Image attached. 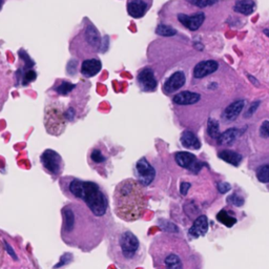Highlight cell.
<instances>
[{"instance_id":"20","label":"cell","mask_w":269,"mask_h":269,"mask_svg":"<svg viewBox=\"0 0 269 269\" xmlns=\"http://www.w3.org/2000/svg\"><path fill=\"white\" fill-rule=\"evenodd\" d=\"M85 38L87 41L94 48H99L101 44V38L99 35V32L96 30L93 24H90L85 30Z\"/></svg>"},{"instance_id":"2","label":"cell","mask_w":269,"mask_h":269,"mask_svg":"<svg viewBox=\"0 0 269 269\" xmlns=\"http://www.w3.org/2000/svg\"><path fill=\"white\" fill-rule=\"evenodd\" d=\"M114 211L119 219L134 222L141 219L147 208V199L142 185L134 179H126L114 192Z\"/></svg>"},{"instance_id":"27","label":"cell","mask_w":269,"mask_h":269,"mask_svg":"<svg viewBox=\"0 0 269 269\" xmlns=\"http://www.w3.org/2000/svg\"><path fill=\"white\" fill-rule=\"evenodd\" d=\"M75 87H76L75 84H72L70 82H63L62 84L59 85V87L56 89V90L60 95H67L70 93V91L73 90L75 89Z\"/></svg>"},{"instance_id":"3","label":"cell","mask_w":269,"mask_h":269,"mask_svg":"<svg viewBox=\"0 0 269 269\" xmlns=\"http://www.w3.org/2000/svg\"><path fill=\"white\" fill-rule=\"evenodd\" d=\"M109 255L122 269H134L143 260V248L136 235L128 231H118L110 237Z\"/></svg>"},{"instance_id":"7","label":"cell","mask_w":269,"mask_h":269,"mask_svg":"<svg viewBox=\"0 0 269 269\" xmlns=\"http://www.w3.org/2000/svg\"><path fill=\"white\" fill-rule=\"evenodd\" d=\"M41 163L43 167L52 175L57 176L61 172L62 168V159L60 155L56 153L55 150L47 149L41 156Z\"/></svg>"},{"instance_id":"21","label":"cell","mask_w":269,"mask_h":269,"mask_svg":"<svg viewBox=\"0 0 269 269\" xmlns=\"http://www.w3.org/2000/svg\"><path fill=\"white\" fill-rule=\"evenodd\" d=\"M254 9L255 3L253 0H239L233 8L235 12L243 15H251L254 11Z\"/></svg>"},{"instance_id":"5","label":"cell","mask_w":269,"mask_h":269,"mask_svg":"<svg viewBox=\"0 0 269 269\" xmlns=\"http://www.w3.org/2000/svg\"><path fill=\"white\" fill-rule=\"evenodd\" d=\"M68 193L74 200L83 202L98 218H103L108 212V196L95 182L72 179L68 184Z\"/></svg>"},{"instance_id":"28","label":"cell","mask_w":269,"mask_h":269,"mask_svg":"<svg viewBox=\"0 0 269 269\" xmlns=\"http://www.w3.org/2000/svg\"><path fill=\"white\" fill-rule=\"evenodd\" d=\"M187 1L198 8H206V6L215 4L218 0H187Z\"/></svg>"},{"instance_id":"37","label":"cell","mask_w":269,"mask_h":269,"mask_svg":"<svg viewBox=\"0 0 269 269\" xmlns=\"http://www.w3.org/2000/svg\"><path fill=\"white\" fill-rule=\"evenodd\" d=\"M264 34H265L267 37H269V29L264 30Z\"/></svg>"},{"instance_id":"19","label":"cell","mask_w":269,"mask_h":269,"mask_svg":"<svg viewBox=\"0 0 269 269\" xmlns=\"http://www.w3.org/2000/svg\"><path fill=\"white\" fill-rule=\"evenodd\" d=\"M218 157L223 161L227 162L228 164H232L233 166H239L243 160L242 155L233 152V150H227V149L220 152Z\"/></svg>"},{"instance_id":"16","label":"cell","mask_w":269,"mask_h":269,"mask_svg":"<svg viewBox=\"0 0 269 269\" xmlns=\"http://www.w3.org/2000/svg\"><path fill=\"white\" fill-rule=\"evenodd\" d=\"M174 102L179 106H188V104H195L200 100V95L192 91H181L174 97Z\"/></svg>"},{"instance_id":"6","label":"cell","mask_w":269,"mask_h":269,"mask_svg":"<svg viewBox=\"0 0 269 269\" xmlns=\"http://www.w3.org/2000/svg\"><path fill=\"white\" fill-rule=\"evenodd\" d=\"M136 176L142 186H148L156 178V170L145 158H142L136 164Z\"/></svg>"},{"instance_id":"34","label":"cell","mask_w":269,"mask_h":269,"mask_svg":"<svg viewBox=\"0 0 269 269\" xmlns=\"http://www.w3.org/2000/svg\"><path fill=\"white\" fill-rule=\"evenodd\" d=\"M64 117L67 118L68 120H73L74 117H75V110L73 108H69L67 113L64 114Z\"/></svg>"},{"instance_id":"13","label":"cell","mask_w":269,"mask_h":269,"mask_svg":"<svg viewBox=\"0 0 269 269\" xmlns=\"http://www.w3.org/2000/svg\"><path fill=\"white\" fill-rule=\"evenodd\" d=\"M185 75L183 72H176V73L170 76L166 80V82L164 83V90H165L166 93H173V91L181 89L183 85L185 84Z\"/></svg>"},{"instance_id":"36","label":"cell","mask_w":269,"mask_h":269,"mask_svg":"<svg viewBox=\"0 0 269 269\" xmlns=\"http://www.w3.org/2000/svg\"><path fill=\"white\" fill-rule=\"evenodd\" d=\"M190 187V185L188 184V183H182L181 184V188H180V192L182 195H186L187 194V190L188 188Z\"/></svg>"},{"instance_id":"26","label":"cell","mask_w":269,"mask_h":269,"mask_svg":"<svg viewBox=\"0 0 269 269\" xmlns=\"http://www.w3.org/2000/svg\"><path fill=\"white\" fill-rule=\"evenodd\" d=\"M156 33L158 35H160V36L170 37V36L176 35L177 34V31L174 28H172V27H168V25L160 24V25H158V28H157Z\"/></svg>"},{"instance_id":"25","label":"cell","mask_w":269,"mask_h":269,"mask_svg":"<svg viewBox=\"0 0 269 269\" xmlns=\"http://www.w3.org/2000/svg\"><path fill=\"white\" fill-rule=\"evenodd\" d=\"M257 179L264 184H269V164L262 165L257 169Z\"/></svg>"},{"instance_id":"9","label":"cell","mask_w":269,"mask_h":269,"mask_svg":"<svg viewBox=\"0 0 269 269\" xmlns=\"http://www.w3.org/2000/svg\"><path fill=\"white\" fill-rule=\"evenodd\" d=\"M138 82L141 85L142 90L146 91H153L157 88V80L155 78L154 72L148 68L143 69L138 74Z\"/></svg>"},{"instance_id":"1","label":"cell","mask_w":269,"mask_h":269,"mask_svg":"<svg viewBox=\"0 0 269 269\" xmlns=\"http://www.w3.org/2000/svg\"><path fill=\"white\" fill-rule=\"evenodd\" d=\"M104 227L98 216L80 202H72L62 208V240L68 245L90 251L99 244Z\"/></svg>"},{"instance_id":"12","label":"cell","mask_w":269,"mask_h":269,"mask_svg":"<svg viewBox=\"0 0 269 269\" xmlns=\"http://www.w3.org/2000/svg\"><path fill=\"white\" fill-rule=\"evenodd\" d=\"M219 64L215 60H205L201 61L196 65L194 69V77L195 78H203L211 75L218 70Z\"/></svg>"},{"instance_id":"8","label":"cell","mask_w":269,"mask_h":269,"mask_svg":"<svg viewBox=\"0 0 269 269\" xmlns=\"http://www.w3.org/2000/svg\"><path fill=\"white\" fill-rule=\"evenodd\" d=\"M175 160L179 166L188 169L197 174L202 168L203 164L197 159V157L187 152H179L175 155Z\"/></svg>"},{"instance_id":"17","label":"cell","mask_w":269,"mask_h":269,"mask_svg":"<svg viewBox=\"0 0 269 269\" xmlns=\"http://www.w3.org/2000/svg\"><path fill=\"white\" fill-rule=\"evenodd\" d=\"M180 141L182 145L188 149H199L201 147L199 138L190 130H185V132L182 133Z\"/></svg>"},{"instance_id":"38","label":"cell","mask_w":269,"mask_h":269,"mask_svg":"<svg viewBox=\"0 0 269 269\" xmlns=\"http://www.w3.org/2000/svg\"><path fill=\"white\" fill-rule=\"evenodd\" d=\"M1 5H2V0H0V9H1Z\"/></svg>"},{"instance_id":"29","label":"cell","mask_w":269,"mask_h":269,"mask_svg":"<svg viewBox=\"0 0 269 269\" xmlns=\"http://www.w3.org/2000/svg\"><path fill=\"white\" fill-rule=\"evenodd\" d=\"M90 158L95 163H103L106 161V157L102 155L99 149H94L93 153L90 154Z\"/></svg>"},{"instance_id":"22","label":"cell","mask_w":269,"mask_h":269,"mask_svg":"<svg viewBox=\"0 0 269 269\" xmlns=\"http://www.w3.org/2000/svg\"><path fill=\"white\" fill-rule=\"evenodd\" d=\"M239 136H240L239 129L229 128V129L225 130L224 133L220 135L219 139H218V143L220 144V145H229V144H232Z\"/></svg>"},{"instance_id":"23","label":"cell","mask_w":269,"mask_h":269,"mask_svg":"<svg viewBox=\"0 0 269 269\" xmlns=\"http://www.w3.org/2000/svg\"><path fill=\"white\" fill-rule=\"evenodd\" d=\"M216 220L221 222L222 224H224L226 227H233L235 223H237V219L233 218L232 215H229V214L225 211V209H222V211L216 215Z\"/></svg>"},{"instance_id":"24","label":"cell","mask_w":269,"mask_h":269,"mask_svg":"<svg viewBox=\"0 0 269 269\" xmlns=\"http://www.w3.org/2000/svg\"><path fill=\"white\" fill-rule=\"evenodd\" d=\"M207 133L211 136L213 139H219L220 137V126L219 122L215 121V119H209L207 123Z\"/></svg>"},{"instance_id":"31","label":"cell","mask_w":269,"mask_h":269,"mask_svg":"<svg viewBox=\"0 0 269 269\" xmlns=\"http://www.w3.org/2000/svg\"><path fill=\"white\" fill-rule=\"evenodd\" d=\"M36 77H37V75H36L35 72L32 71V70H29L27 72V73H25V75H24V82L23 83L27 84L29 82L34 81L36 79Z\"/></svg>"},{"instance_id":"30","label":"cell","mask_w":269,"mask_h":269,"mask_svg":"<svg viewBox=\"0 0 269 269\" xmlns=\"http://www.w3.org/2000/svg\"><path fill=\"white\" fill-rule=\"evenodd\" d=\"M260 135L262 138L269 137V121H264L260 127Z\"/></svg>"},{"instance_id":"33","label":"cell","mask_w":269,"mask_h":269,"mask_svg":"<svg viewBox=\"0 0 269 269\" xmlns=\"http://www.w3.org/2000/svg\"><path fill=\"white\" fill-rule=\"evenodd\" d=\"M259 104H260V101H257V102H253L251 108H249V109L247 110V113L245 115L246 118H249V117H251L254 113H255V110H257V108H259Z\"/></svg>"},{"instance_id":"10","label":"cell","mask_w":269,"mask_h":269,"mask_svg":"<svg viewBox=\"0 0 269 269\" xmlns=\"http://www.w3.org/2000/svg\"><path fill=\"white\" fill-rule=\"evenodd\" d=\"M208 231V219L206 215H200L194 222L193 226L189 228L188 235L190 238L197 239L205 235Z\"/></svg>"},{"instance_id":"18","label":"cell","mask_w":269,"mask_h":269,"mask_svg":"<svg viewBox=\"0 0 269 269\" xmlns=\"http://www.w3.org/2000/svg\"><path fill=\"white\" fill-rule=\"evenodd\" d=\"M102 68L101 62L97 59H90L85 60L81 65V73L87 77H93L99 73Z\"/></svg>"},{"instance_id":"4","label":"cell","mask_w":269,"mask_h":269,"mask_svg":"<svg viewBox=\"0 0 269 269\" xmlns=\"http://www.w3.org/2000/svg\"><path fill=\"white\" fill-rule=\"evenodd\" d=\"M158 263L163 269H201V259L187 243L175 237H167L161 243Z\"/></svg>"},{"instance_id":"14","label":"cell","mask_w":269,"mask_h":269,"mask_svg":"<svg viewBox=\"0 0 269 269\" xmlns=\"http://www.w3.org/2000/svg\"><path fill=\"white\" fill-rule=\"evenodd\" d=\"M147 9L146 2L143 0H130L127 3L128 14L134 18H141L145 14Z\"/></svg>"},{"instance_id":"32","label":"cell","mask_w":269,"mask_h":269,"mask_svg":"<svg viewBox=\"0 0 269 269\" xmlns=\"http://www.w3.org/2000/svg\"><path fill=\"white\" fill-rule=\"evenodd\" d=\"M19 56H20V58H22V59H23L24 62H25V64H27V65H25V67H27L28 69L32 68L33 65H34V62H33V61L31 60L30 57H29L27 54H25L23 51H20V52H19Z\"/></svg>"},{"instance_id":"35","label":"cell","mask_w":269,"mask_h":269,"mask_svg":"<svg viewBox=\"0 0 269 269\" xmlns=\"http://www.w3.org/2000/svg\"><path fill=\"white\" fill-rule=\"evenodd\" d=\"M229 189H231V186H229V184H227V183H221V184L219 185V190L222 194L226 193Z\"/></svg>"},{"instance_id":"15","label":"cell","mask_w":269,"mask_h":269,"mask_svg":"<svg viewBox=\"0 0 269 269\" xmlns=\"http://www.w3.org/2000/svg\"><path fill=\"white\" fill-rule=\"evenodd\" d=\"M244 106H245V102L243 100H238V101L232 103L231 106H228L225 108L223 117H224V119L227 121L235 120L239 117V115L241 114L242 109L244 108Z\"/></svg>"},{"instance_id":"11","label":"cell","mask_w":269,"mask_h":269,"mask_svg":"<svg viewBox=\"0 0 269 269\" xmlns=\"http://www.w3.org/2000/svg\"><path fill=\"white\" fill-rule=\"evenodd\" d=\"M178 19H179V21L188 30L197 31V30H199V28L203 24V22H204L205 15L203 14V13H198V14H196L194 16L179 14Z\"/></svg>"}]
</instances>
